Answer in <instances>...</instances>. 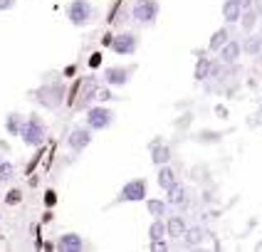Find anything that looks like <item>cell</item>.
I'll return each mask as SVG.
<instances>
[{"instance_id":"cell-1","label":"cell","mask_w":262,"mask_h":252,"mask_svg":"<svg viewBox=\"0 0 262 252\" xmlns=\"http://www.w3.org/2000/svg\"><path fill=\"white\" fill-rule=\"evenodd\" d=\"M159 13H161V5L159 0H136L131 5V17L136 25H154L159 20Z\"/></svg>"},{"instance_id":"cell-2","label":"cell","mask_w":262,"mask_h":252,"mask_svg":"<svg viewBox=\"0 0 262 252\" xmlns=\"http://www.w3.org/2000/svg\"><path fill=\"white\" fill-rule=\"evenodd\" d=\"M20 139L28 144V146H40L45 141V133H47V129H45L42 119L40 117H30L25 119L23 124H20Z\"/></svg>"},{"instance_id":"cell-3","label":"cell","mask_w":262,"mask_h":252,"mask_svg":"<svg viewBox=\"0 0 262 252\" xmlns=\"http://www.w3.org/2000/svg\"><path fill=\"white\" fill-rule=\"evenodd\" d=\"M67 20L77 25V28H82V25H89L92 20H94V5L89 3V0H72L70 5H67Z\"/></svg>"},{"instance_id":"cell-4","label":"cell","mask_w":262,"mask_h":252,"mask_svg":"<svg viewBox=\"0 0 262 252\" xmlns=\"http://www.w3.org/2000/svg\"><path fill=\"white\" fill-rule=\"evenodd\" d=\"M148 198V183L144 178H131L129 183L119 191L117 203H139V200H146Z\"/></svg>"},{"instance_id":"cell-5","label":"cell","mask_w":262,"mask_h":252,"mask_svg":"<svg viewBox=\"0 0 262 252\" xmlns=\"http://www.w3.org/2000/svg\"><path fill=\"white\" fill-rule=\"evenodd\" d=\"M117 114L109 106H89L87 109V129L92 131H104L114 124Z\"/></svg>"},{"instance_id":"cell-6","label":"cell","mask_w":262,"mask_h":252,"mask_svg":"<svg viewBox=\"0 0 262 252\" xmlns=\"http://www.w3.org/2000/svg\"><path fill=\"white\" fill-rule=\"evenodd\" d=\"M117 55L121 57H131L136 50H139V35L136 32H131V30H124V32H119L112 37V44H109Z\"/></svg>"},{"instance_id":"cell-7","label":"cell","mask_w":262,"mask_h":252,"mask_svg":"<svg viewBox=\"0 0 262 252\" xmlns=\"http://www.w3.org/2000/svg\"><path fill=\"white\" fill-rule=\"evenodd\" d=\"M134 74V67H121V64H114V67H106L104 70V82L109 87H124Z\"/></svg>"},{"instance_id":"cell-8","label":"cell","mask_w":262,"mask_h":252,"mask_svg":"<svg viewBox=\"0 0 262 252\" xmlns=\"http://www.w3.org/2000/svg\"><path fill=\"white\" fill-rule=\"evenodd\" d=\"M89 144H92V129H87V126H77V129H72L70 136H67V146L72 148L74 153L84 151Z\"/></svg>"},{"instance_id":"cell-9","label":"cell","mask_w":262,"mask_h":252,"mask_svg":"<svg viewBox=\"0 0 262 252\" xmlns=\"http://www.w3.org/2000/svg\"><path fill=\"white\" fill-rule=\"evenodd\" d=\"M37 102H42L45 106H50V109H57L59 104H62V97H64V87L62 84H55V87H42L37 91Z\"/></svg>"},{"instance_id":"cell-10","label":"cell","mask_w":262,"mask_h":252,"mask_svg":"<svg viewBox=\"0 0 262 252\" xmlns=\"http://www.w3.org/2000/svg\"><path fill=\"white\" fill-rule=\"evenodd\" d=\"M166 203H168V208L173 205V208H186L188 205V188L183 186V183H178L176 180L171 188H166Z\"/></svg>"},{"instance_id":"cell-11","label":"cell","mask_w":262,"mask_h":252,"mask_svg":"<svg viewBox=\"0 0 262 252\" xmlns=\"http://www.w3.org/2000/svg\"><path fill=\"white\" fill-rule=\"evenodd\" d=\"M240 55H243V47H240V40H228V42L223 44L218 50V57L223 64H235L237 59H240Z\"/></svg>"},{"instance_id":"cell-12","label":"cell","mask_w":262,"mask_h":252,"mask_svg":"<svg viewBox=\"0 0 262 252\" xmlns=\"http://www.w3.org/2000/svg\"><path fill=\"white\" fill-rule=\"evenodd\" d=\"M84 247H87L84 240H82V235H77V233H64V235L57 240L59 252H82Z\"/></svg>"},{"instance_id":"cell-13","label":"cell","mask_w":262,"mask_h":252,"mask_svg":"<svg viewBox=\"0 0 262 252\" xmlns=\"http://www.w3.org/2000/svg\"><path fill=\"white\" fill-rule=\"evenodd\" d=\"M166 222V237H171V240H181L183 233H186V227H188V222L183 215H171Z\"/></svg>"},{"instance_id":"cell-14","label":"cell","mask_w":262,"mask_h":252,"mask_svg":"<svg viewBox=\"0 0 262 252\" xmlns=\"http://www.w3.org/2000/svg\"><path fill=\"white\" fill-rule=\"evenodd\" d=\"M223 20L228 22V25H233V22H237L240 20V13H243V8L237 5V0H225L223 3Z\"/></svg>"},{"instance_id":"cell-15","label":"cell","mask_w":262,"mask_h":252,"mask_svg":"<svg viewBox=\"0 0 262 252\" xmlns=\"http://www.w3.org/2000/svg\"><path fill=\"white\" fill-rule=\"evenodd\" d=\"M146 210L151 218H166L168 215V203L159 198H146Z\"/></svg>"},{"instance_id":"cell-16","label":"cell","mask_w":262,"mask_h":252,"mask_svg":"<svg viewBox=\"0 0 262 252\" xmlns=\"http://www.w3.org/2000/svg\"><path fill=\"white\" fill-rule=\"evenodd\" d=\"M240 47H243V52H248L250 57H257V55L262 52V37H260V35H252V32H248L245 42H240Z\"/></svg>"},{"instance_id":"cell-17","label":"cell","mask_w":262,"mask_h":252,"mask_svg":"<svg viewBox=\"0 0 262 252\" xmlns=\"http://www.w3.org/2000/svg\"><path fill=\"white\" fill-rule=\"evenodd\" d=\"M176 180H178V178H176V171L171 168V166H166V163H163V166L159 168V176H156L159 188H163V191H166V188H171V186H173Z\"/></svg>"},{"instance_id":"cell-18","label":"cell","mask_w":262,"mask_h":252,"mask_svg":"<svg viewBox=\"0 0 262 252\" xmlns=\"http://www.w3.org/2000/svg\"><path fill=\"white\" fill-rule=\"evenodd\" d=\"M228 40H230V30H228V28L215 30V32L210 35V40H208V50H210V52H218V50L228 42Z\"/></svg>"},{"instance_id":"cell-19","label":"cell","mask_w":262,"mask_h":252,"mask_svg":"<svg viewBox=\"0 0 262 252\" xmlns=\"http://www.w3.org/2000/svg\"><path fill=\"white\" fill-rule=\"evenodd\" d=\"M181 240H183V247H198L203 242V230L201 227H186Z\"/></svg>"},{"instance_id":"cell-20","label":"cell","mask_w":262,"mask_h":252,"mask_svg":"<svg viewBox=\"0 0 262 252\" xmlns=\"http://www.w3.org/2000/svg\"><path fill=\"white\" fill-rule=\"evenodd\" d=\"M210 74H213V62H210L208 57H201L198 62H195V72H193V77H195L198 82H205Z\"/></svg>"},{"instance_id":"cell-21","label":"cell","mask_w":262,"mask_h":252,"mask_svg":"<svg viewBox=\"0 0 262 252\" xmlns=\"http://www.w3.org/2000/svg\"><path fill=\"white\" fill-rule=\"evenodd\" d=\"M257 20H260V15L255 13L252 8H248V10H243V13H240V20H237V22L243 25L245 32H252V30L257 28Z\"/></svg>"},{"instance_id":"cell-22","label":"cell","mask_w":262,"mask_h":252,"mask_svg":"<svg viewBox=\"0 0 262 252\" xmlns=\"http://www.w3.org/2000/svg\"><path fill=\"white\" fill-rule=\"evenodd\" d=\"M148 237H151V242L168 240V237H166V222H163V218H156V220L148 225Z\"/></svg>"},{"instance_id":"cell-23","label":"cell","mask_w":262,"mask_h":252,"mask_svg":"<svg viewBox=\"0 0 262 252\" xmlns=\"http://www.w3.org/2000/svg\"><path fill=\"white\" fill-rule=\"evenodd\" d=\"M151 158L159 163V166L168 163L171 161V148L163 146V144H154V146H151Z\"/></svg>"},{"instance_id":"cell-24","label":"cell","mask_w":262,"mask_h":252,"mask_svg":"<svg viewBox=\"0 0 262 252\" xmlns=\"http://www.w3.org/2000/svg\"><path fill=\"white\" fill-rule=\"evenodd\" d=\"M15 173V166L10 161H5V158H0V183L3 180H10Z\"/></svg>"},{"instance_id":"cell-25","label":"cell","mask_w":262,"mask_h":252,"mask_svg":"<svg viewBox=\"0 0 262 252\" xmlns=\"http://www.w3.org/2000/svg\"><path fill=\"white\" fill-rule=\"evenodd\" d=\"M23 200V191L20 188H13V191H8V195H5V203L8 205H17Z\"/></svg>"},{"instance_id":"cell-26","label":"cell","mask_w":262,"mask_h":252,"mask_svg":"<svg viewBox=\"0 0 262 252\" xmlns=\"http://www.w3.org/2000/svg\"><path fill=\"white\" fill-rule=\"evenodd\" d=\"M20 124H23V121H20V117H17V114H10V117H8V131L17 133V131H20Z\"/></svg>"},{"instance_id":"cell-27","label":"cell","mask_w":262,"mask_h":252,"mask_svg":"<svg viewBox=\"0 0 262 252\" xmlns=\"http://www.w3.org/2000/svg\"><path fill=\"white\" fill-rule=\"evenodd\" d=\"M55 200H57L55 191H47V193H45V203H47V205H55Z\"/></svg>"},{"instance_id":"cell-28","label":"cell","mask_w":262,"mask_h":252,"mask_svg":"<svg viewBox=\"0 0 262 252\" xmlns=\"http://www.w3.org/2000/svg\"><path fill=\"white\" fill-rule=\"evenodd\" d=\"M15 8V0H0V10H10Z\"/></svg>"},{"instance_id":"cell-29","label":"cell","mask_w":262,"mask_h":252,"mask_svg":"<svg viewBox=\"0 0 262 252\" xmlns=\"http://www.w3.org/2000/svg\"><path fill=\"white\" fill-rule=\"evenodd\" d=\"M99 62H102V55H99V52H94V55H92V59H89V64H92V67H97Z\"/></svg>"},{"instance_id":"cell-30","label":"cell","mask_w":262,"mask_h":252,"mask_svg":"<svg viewBox=\"0 0 262 252\" xmlns=\"http://www.w3.org/2000/svg\"><path fill=\"white\" fill-rule=\"evenodd\" d=\"M252 3H255V0H237V5H240L243 10H248V8H252Z\"/></svg>"},{"instance_id":"cell-31","label":"cell","mask_w":262,"mask_h":252,"mask_svg":"<svg viewBox=\"0 0 262 252\" xmlns=\"http://www.w3.org/2000/svg\"><path fill=\"white\" fill-rule=\"evenodd\" d=\"M112 37H114V35H106V37H104V40H102V44H104V47H109V44H112Z\"/></svg>"}]
</instances>
